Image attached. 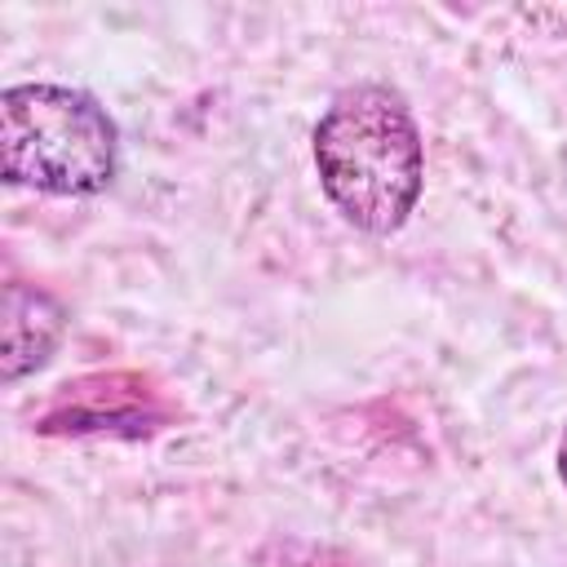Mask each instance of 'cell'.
Wrapping results in <instances>:
<instances>
[{
	"label": "cell",
	"mask_w": 567,
	"mask_h": 567,
	"mask_svg": "<svg viewBox=\"0 0 567 567\" xmlns=\"http://www.w3.org/2000/svg\"><path fill=\"white\" fill-rule=\"evenodd\" d=\"M252 567H359L346 549L306 540V536H275L252 554Z\"/></svg>",
	"instance_id": "5b68a950"
},
{
	"label": "cell",
	"mask_w": 567,
	"mask_h": 567,
	"mask_svg": "<svg viewBox=\"0 0 567 567\" xmlns=\"http://www.w3.org/2000/svg\"><path fill=\"white\" fill-rule=\"evenodd\" d=\"M177 399L146 372L111 368V372H84L75 381H62L44 408L31 416L35 434H62V439H151L164 425L177 421Z\"/></svg>",
	"instance_id": "3957f363"
},
{
	"label": "cell",
	"mask_w": 567,
	"mask_h": 567,
	"mask_svg": "<svg viewBox=\"0 0 567 567\" xmlns=\"http://www.w3.org/2000/svg\"><path fill=\"white\" fill-rule=\"evenodd\" d=\"M315 168L332 208L363 235H394L425 182L416 120L399 89L350 84L315 124Z\"/></svg>",
	"instance_id": "6da1fadb"
},
{
	"label": "cell",
	"mask_w": 567,
	"mask_h": 567,
	"mask_svg": "<svg viewBox=\"0 0 567 567\" xmlns=\"http://www.w3.org/2000/svg\"><path fill=\"white\" fill-rule=\"evenodd\" d=\"M120 168V128L71 84H13L0 97V173L44 195H102Z\"/></svg>",
	"instance_id": "7a4b0ae2"
},
{
	"label": "cell",
	"mask_w": 567,
	"mask_h": 567,
	"mask_svg": "<svg viewBox=\"0 0 567 567\" xmlns=\"http://www.w3.org/2000/svg\"><path fill=\"white\" fill-rule=\"evenodd\" d=\"M558 478H563V487H567V430H563V439H558Z\"/></svg>",
	"instance_id": "8992f818"
},
{
	"label": "cell",
	"mask_w": 567,
	"mask_h": 567,
	"mask_svg": "<svg viewBox=\"0 0 567 567\" xmlns=\"http://www.w3.org/2000/svg\"><path fill=\"white\" fill-rule=\"evenodd\" d=\"M66 332V310L58 297H49L35 284L9 279L4 284V350H0V377L13 385L27 372L44 368Z\"/></svg>",
	"instance_id": "277c9868"
}]
</instances>
